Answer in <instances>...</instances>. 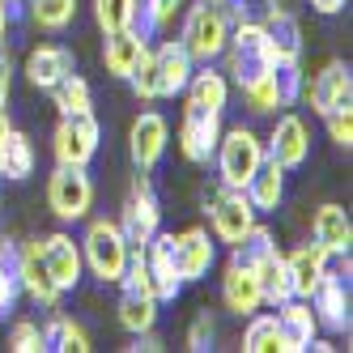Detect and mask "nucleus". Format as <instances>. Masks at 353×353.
<instances>
[{"instance_id": "f257e3e1", "label": "nucleus", "mask_w": 353, "mask_h": 353, "mask_svg": "<svg viewBox=\"0 0 353 353\" xmlns=\"http://www.w3.org/2000/svg\"><path fill=\"white\" fill-rule=\"evenodd\" d=\"M192 68H196V60L183 52V43L179 39H162L154 52L137 64V72L128 77V85H132V94L141 98V103H158V98L183 94Z\"/></svg>"}, {"instance_id": "f03ea898", "label": "nucleus", "mask_w": 353, "mask_h": 353, "mask_svg": "<svg viewBox=\"0 0 353 353\" xmlns=\"http://www.w3.org/2000/svg\"><path fill=\"white\" fill-rule=\"evenodd\" d=\"M225 72H230L234 85H247V81H260L264 72H272L276 56H272V43L264 34L260 21H239V26H230V39H225Z\"/></svg>"}, {"instance_id": "7ed1b4c3", "label": "nucleus", "mask_w": 353, "mask_h": 353, "mask_svg": "<svg viewBox=\"0 0 353 353\" xmlns=\"http://www.w3.org/2000/svg\"><path fill=\"white\" fill-rule=\"evenodd\" d=\"M81 264L90 268V276H98L103 285H119L123 264H128V239H123L115 217H94L85 225L81 239Z\"/></svg>"}, {"instance_id": "20e7f679", "label": "nucleus", "mask_w": 353, "mask_h": 353, "mask_svg": "<svg viewBox=\"0 0 353 353\" xmlns=\"http://www.w3.org/2000/svg\"><path fill=\"white\" fill-rule=\"evenodd\" d=\"M264 141L247 128V123H234V128H221L217 137V149H213V162H217V179L225 188H247V179L260 170L264 162Z\"/></svg>"}, {"instance_id": "39448f33", "label": "nucleus", "mask_w": 353, "mask_h": 353, "mask_svg": "<svg viewBox=\"0 0 353 353\" xmlns=\"http://www.w3.org/2000/svg\"><path fill=\"white\" fill-rule=\"evenodd\" d=\"M225 39H230V21H225V13H221L217 5L200 0V5H192V9L183 13L179 43H183V52H188L196 64H213V60H221Z\"/></svg>"}, {"instance_id": "423d86ee", "label": "nucleus", "mask_w": 353, "mask_h": 353, "mask_svg": "<svg viewBox=\"0 0 353 353\" xmlns=\"http://www.w3.org/2000/svg\"><path fill=\"white\" fill-rule=\"evenodd\" d=\"M205 213H209V221H213V239L217 243H225V247H234L251 225H256V209H251V200H247V192H239V188H225L221 179L213 183V188H205Z\"/></svg>"}, {"instance_id": "0eeeda50", "label": "nucleus", "mask_w": 353, "mask_h": 353, "mask_svg": "<svg viewBox=\"0 0 353 353\" xmlns=\"http://www.w3.org/2000/svg\"><path fill=\"white\" fill-rule=\"evenodd\" d=\"M115 221H119L123 239H128V247H145L162 230V205H158V192H154V183H149L145 170L132 174V188H128V196H123V209H119Z\"/></svg>"}, {"instance_id": "6e6552de", "label": "nucleus", "mask_w": 353, "mask_h": 353, "mask_svg": "<svg viewBox=\"0 0 353 353\" xmlns=\"http://www.w3.org/2000/svg\"><path fill=\"white\" fill-rule=\"evenodd\" d=\"M98 145H103V128H98L94 111H81V115H60L56 137H52L56 166H90V162L98 158Z\"/></svg>"}, {"instance_id": "1a4fd4ad", "label": "nucleus", "mask_w": 353, "mask_h": 353, "mask_svg": "<svg viewBox=\"0 0 353 353\" xmlns=\"http://www.w3.org/2000/svg\"><path fill=\"white\" fill-rule=\"evenodd\" d=\"M47 209L60 221H81L94 209V179L85 174V166H56L47 179Z\"/></svg>"}, {"instance_id": "9d476101", "label": "nucleus", "mask_w": 353, "mask_h": 353, "mask_svg": "<svg viewBox=\"0 0 353 353\" xmlns=\"http://www.w3.org/2000/svg\"><path fill=\"white\" fill-rule=\"evenodd\" d=\"M302 98L311 103V111L323 119L332 111H349L353 107V72L345 60H327L311 81H302Z\"/></svg>"}, {"instance_id": "9b49d317", "label": "nucleus", "mask_w": 353, "mask_h": 353, "mask_svg": "<svg viewBox=\"0 0 353 353\" xmlns=\"http://www.w3.org/2000/svg\"><path fill=\"white\" fill-rule=\"evenodd\" d=\"M221 137V111H205L196 103H183V119H179V154L192 166H209L213 149Z\"/></svg>"}, {"instance_id": "f8f14e48", "label": "nucleus", "mask_w": 353, "mask_h": 353, "mask_svg": "<svg viewBox=\"0 0 353 353\" xmlns=\"http://www.w3.org/2000/svg\"><path fill=\"white\" fill-rule=\"evenodd\" d=\"M170 256H174L179 281L196 285V281L209 276V268L217 260V239L209 230H200V225H192V230H183V234H170Z\"/></svg>"}, {"instance_id": "ddd939ff", "label": "nucleus", "mask_w": 353, "mask_h": 353, "mask_svg": "<svg viewBox=\"0 0 353 353\" xmlns=\"http://www.w3.org/2000/svg\"><path fill=\"white\" fill-rule=\"evenodd\" d=\"M311 311L319 319V327H327V332H349V264L341 272L327 268L315 290H311Z\"/></svg>"}, {"instance_id": "4468645a", "label": "nucleus", "mask_w": 353, "mask_h": 353, "mask_svg": "<svg viewBox=\"0 0 353 353\" xmlns=\"http://www.w3.org/2000/svg\"><path fill=\"white\" fill-rule=\"evenodd\" d=\"M264 154L276 162V166H285V170H302L311 158V128L302 123V115H281L272 123V132L264 141Z\"/></svg>"}, {"instance_id": "2eb2a0df", "label": "nucleus", "mask_w": 353, "mask_h": 353, "mask_svg": "<svg viewBox=\"0 0 353 353\" xmlns=\"http://www.w3.org/2000/svg\"><path fill=\"white\" fill-rule=\"evenodd\" d=\"M166 141H170V123H166V115H158V111H141V115L132 119V128H128V158H132V166L149 174V170L162 162Z\"/></svg>"}, {"instance_id": "dca6fc26", "label": "nucleus", "mask_w": 353, "mask_h": 353, "mask_svg": "<svg viewBox=\"0 0 353 353\" xmlns=\"http://www.w3.org/2000/svg\"><path fill=\"white\" fill-rule=\"evenodd\" d=\"M39 256H43V268L52 272V281H56L64 294L81 285L85 264H81V243H72V234L56 230V234L39 239Z\"/></svg>"}, {"instance_id": "f3484780", "label": "nucleus", "mask_w": 353, "mask_h": 353, "mask_svg": "<svg viewBox=\"0 0 353 353\" xmlns=\"http://www.w3.org/2000/svg\"><path fill=\"white\" fill-rule=\"evenodd\" d=\"M276 311V336H281V353H307L311 341L319 336V319L307 298H285Z\"/></svg>"}, {"instance_id": "a211bd4d", "label": "nucleus", "mask_w": 353, "mask_h": 353, "mask_svg": "<svg viewBox=\"0 0 353 353\" xmlns=\"http://www.w3.org/2000/svg\"><path fill=\"white\" fill-rule=\"evenodd\" d=\"M264 34L272 43V56L276 64H290L302 60V21L285 9V0H264Z\"/></svg>"}, {"instance_id": "6ab92c4d", "label": "nucleus", "mask_w": 353, "mask_h": 353, "mask_svg": "<svg viewBox=\"0 0 353 353\" xmlns=\"http://www.w3.org/2000/svg\"><path fill=\"white\" fill-rule=\"evenodd\" d=\"M17 285H21V294H30V302H39L43 311L60 307V298H64V290L52 281V272L43 268V256H39V239L21 247V260H17Z\"/></svg>"}, {"instance_id": "aec40b11", "label": "nucleus", "mask_w": 353, "mask_h": 353, "mask_svg": "<svg viewBox=\"0 0 353 353\" xmlns=\"http://www.w3.org/2000/svg\"><path fill=\"white\" fill-rule=\"evenodd\" d=\"M68 72H77V60H72V52L64 43H39L34 52L26 56V81L34 90H52L60 85Z\"/></svg>"}, {"instance_id": "412c9836", "label": "nucleus", "mask_w": 353, "mask_h": 353, "mask_svg": "<svg viewBox=\"0 0 353 353\" xmlns=\"http://www.w3.org/2000/svg\"><path fill=\"white\" fill-rule=\"evenodd\" d=\"M145 264H149V281H154V298L158 302H174L183 294V281L174 272V256H170V234L158 230L145 243Z\"/></svg>"}, {"instance_id": "4be33fe9", "label": "nucleus", "mask_w": 353, "mask_h": 353, "mask_svg": "<svg viewBox=\"0 0 353 353\" xmlns=\"http://www.w3.org/2000/svg\"><path fill=\"white\" fill-rule=\"evenodd\" d=\"M145 56H149V43H145L132 26H128V30H111L107 43H103V64H107L111 77H119V81H128Z\"/></svg>"}, {"instance_id": "5701e85b", "label": "nucleus", "mask_w": 353, "mask_h": 353, "mask_svg": "<svg viewBox=\"0 0 353 353\" xmlns=\"http://www.w3.org/2000/svg\"><path fill=\"white\" fill-rule=\"evenodd\" d=\"M221 302H225V311H234V315H243V319H247L251 311H260L264 298H260L256 268L225 264V272H221Z\"/></svg>"}, {"instance_id": "b1692460", "label": "nucleus", "mask_w": 353, "mask_h": 353, "mask_svg": "<svg viewBox=\"0 0 353 353\" xmlns=\"http://www.w3.org/2000/svg\"><path fill=\"white\" fill-rule=\"evenodd\" d=\"M311 234L315 243L327 251V256H349V243H353V221L341 205H319L311 217Z\"/></svg>"}, {"instance_id": "393cba45", "label": "nucleus", "mask_w": 353, "mask_h": 353, "mask_svg": "<svg viewBox=\"0 0 353 353\" xmlns=\"http://www.w3.org/2000/svg\"><path fill=\"white\" fill-rule=\"evenodd\" d=\"M183 94H188V103L205 107V111H225V103H230V77L213 64H196Z\"/></svg>"}, {"instance_id": "a878e982", "label": "nucleus", "mask_w": 353, "mask_h": 353, "mask_svg": "<svg viewBox=\"0 0 353 353\" xmlns=\"http://www.w3.org/2000/svg\"><path fill=\"white\" fill-rule=\"evenodd\" d=\"M285 166H276L272 158H264L260 162V170L256 174H251V179H247V200H251V209H256V213H276V209H281V200H285Z\"/></svg>"}, {"instance_id": "bb28decb", "label": "nucleus", "mask_w": 353, "mask_h": 353, "mask_svg": "<svg viewBox=\"0 0 353 353\" xmlns=\"http://www.w3.org/2000/svg\"><path fill=\"white\" fill-rule=\"evenodd\" d=\"M327 251L319 247V243H302V247H294L290 256H285V264H290V285H294V298H311V290H315V281L327 272Z\"/></svg>"}, {"instance_id": "cd10ccee", "label": "nucleus", "mask_w": 353, "mask_h": 353, "mask_svg": "<svg viewBox=\"0 0 353 353\" xmlns=\"http://www.w3.org/2000/svg\"><path fill=\"white\" fill-rule=\"evenodd\" d=\"M21 21L47 34H64L77 21V0H21Z\"/></svg>"}, {"instance_id": "c85d7f7f", "label": "nucleus", "mask_w": 353, "mask_h": 353, "mask_svg": "<svg viewBox=\"0 0 353 353\" xmlns=\"http://www.w3.org/2000/svg\"><path fill=\"white\" fill-rule=\"evenodd\" d=\"M34 162H39V154H34V141H30L26 132L13 128L5 141H0V179H9V183L30 179V174H34Z\"/></svg>"}, {"instance_id": "c756f323", "label": "nucleus", "mask_w": 353, "mask_h": 353, "mask_svg": "<svg viewBox=\"0 0 353 353\" xmlns=\"http://www.w3.org/2000/svg\"><path fill=\"white\" fill-rule=\"evenodd\" d=\"M43 327V349H60V353H90V336H85V327L81 323H72L60 307H52V315H47Z\"/></svg>"}, {"instance_id": "7c9ffc66", "label": "nucleus", "mask_w": 353, "mask_h": 353, "mask_svg": "<svg viewBox=\"0 0 353 353\" xmlns=\"http://www.w3.org/2000/svg\"><path fill=\"white\" fill-rule=\"evenodd\" d=\"M256 281H260V298L264 307H281L285 298H294V285H290V264L281 251H268V256L256 264Z\"/></svg>"}, {"instance_id": "2f4dec72", "label": "nucleus", "mask_w": 353, "mask_h": 353, "mask_svg": "<svg viewBox=\"0 0 353 353\" xmlns=\"http://www.w3.org/2000/svg\"><path fill=\"white\" fill-rule=\"evenodd\" d=\"M158 307L162 302L154 298V294H128L123 290L119 294V307H115V315H119V327L123 332H149V327H158Z\"/></svg>"}, {"instance_id": "473e14b6", "label": "nucleus", "mask_w": 353, "mask_h": 353, "mask_svg": "<svg viewBox=\"0 0 353 353\" xmlns=\"http://www.w3.org/2000/svg\"><path fill=\"white\" fill-rule=\"evenodd\" d=\"M183 13V0H137V21H132V30L149 43V39H158L166 26H174V17Z\"/></svg>"}, {"instance_id": "72a5a7b5", "label": "nucleus", "mask_w": 353, "mask_h": 353, "mask_svg": "<svg viewBox=\"0 0 353 353\" xmlns=\"http://www.w3.org/2000/svg\"><path fill=\"white\" fill-rule=\"evenodd\" d=\"M52 94V107L60 115H81V111H94V94H90V81L81 77V72H68V77L60 85L47 90Z\"/></svg>"}, {"instance_id": "f704fd0d", "label": "nucleus", "mask_w": 353, "mask_h": 353, "mask_svg": "<svg viewBox=\"0 0 353 353\" xmlns=\"http://www.w3.org/2000/svg\"><path fill=\"white\" fill-rule=\"evenodd\" d=\"M243 349L247 353H276L281 336H276V311H251L243 327Z\"/></svg>"}, {"instance_id": "c9c22d12", "label": "nucleus", "mask_w": 353, "mask_h": 353, "mask_svg": "<svg viewBox=\"0 0 353 353\" xmlns=\"http://www.w3.org/2000/svg\"><path fill=\"white\" fill-rule=\"evenodd\" d=\"M268 251H276V239H272V230H268V225H251V230L230 247V264H243V268H256L264 256H268Z\"/></svg>"}, {"instance_id": "e433bc0d", "label": "nucleus", "mask_w": 353, "mask_h": 353, "mask_svg": "<svg viewBox=\"0 0 353 353\" xmlns=\"http://www.w3.org/2000/svg\"><path fill=\"white\" fill-rule=\"evenodd\" d=\"M276 68V64H272ZM243 90V103H247V111L251 115H272V111H285L281 107V94H276V81H272V72H264L260 81H247V85H239Z\"/></svg>"}, {"instance_id": "4c0bfd02", "label": "nucleus", "mask_w": 353, "mask_h": 353, "mask_svg": "<svg viewBox=\"0 0 353 353\" xmlns=\"http://www.w3.org/2000/svg\"><path fill=\"white\" fill-rule=\"evenodd\" d=\"M90 5H94V21H98L103 34L128 30L137 21V0H90Z\"/></svg>"}, {"instance_id": "58836bf2", "label": "nucleus", "mask_w": 353, "mask_h": 353, "mask_svg": "<svg viewBox=\"0 0 353 353\" xmlns=\"http://www.w3.org/2000/svg\"><path fill=\"white\" fill-rule=\"evenodd\" d=\"M119 285L128 294H154V281H149V264H145V247H128V264H123Z\"/></svg>"}, {"instance_id": "ea45409f", "label": "nucleus", "mask_w": 353, "mask_h": 353, "mask_svg": "<svg viewBox=\"0 0 353 353\" xmlns=\"http://www.w3.org/2000/svg\"><path fill=\"white\" fill-rule=\"evenodd\" d=\"M272 81H276V94H281V107L290 111V107H298V98H302V64L298 60H290V64H276L272 68Z\"/></svg>"}, {"instance_id": "a19ab883", "label": "nucleus", "mask_w": 353, "mask_h": 353, "mask_svg": "<svg viewBox=\"0 0 353 353\" xmlns=\"http://www.w3.org/2000/svg\"><path fill=\"white\" fill-rule=\"evenodd\" d=\"M9 349L13 353H43V327L30 319H17L9 327Z\"/></svg>"}, {"instance_id": "79ce46f5", "label": "nucleus", "mask_w": 353, "mask_h": 353, "mask_svg": "<svg viewBox=\"0 0 353 353\" xmlns=\"http://www.w3.org/2000/svg\"><path fill=\"white\" fill-rule=\"evenodd\" d=\"M213 341H217V323H213L209 311H200V315L192 319V327H188V349H192V353H209Z\"/></svg>"}, {"instance_id": "37998d69", "label": "nucleus", "mask_w": 353, "mask_h": 353, "mask_svg": "<svg viewBox=\"0 0 353 353\" xmlns=\"http://www.w3.org/2000/svg\"><path fill=\"white\" fill-rule=\"evenodd\" d=\"M323 123H327V137H332L341 149H349V145H353V107H349V111H332V115H323Z\"/></svg>"}, {"instance_id": "c03bdc74", "label": "nucleus", "mask_w": 353, "mask_h": 353, "mask_svg": "<svg viewBox=\"0 0 353 353\" xmlns=\"http://www.w3.org/2000/svg\"><path fill=\"white\" fill-rule=\"evenodd\" d=\"M21 298V285H17V272L13 268H0V315H9Z\"/></svg>"}, {"instance_id": "a18cd8bd", "label": "nucleus", "mask_w": 353, "mask_h": 353, "mask_svg": "<svg viewBox=\"0 0 353 353\" xmlns=\"http://www.w3.org/2000/svg\"><path fill=\"white\" fill-rule=\"evenodd\" d=\"M9 94H13V56H9V47L0 43V107L9 103Z\"/></svg>"}, {"instance_id": "49530a36", "label": "nucleus", "mask_w": 353, "mask_h": 353, "mask_svg": "<svg viewBox=\"0 0 353 353\" xmlns=\"http://www.w3.org/2000/svg\"><path fill=\"white\" fill-rule=\"evenodd\" d=\"M128 349H132V353H141V349H145V353H158V349H162V336L154 332V327H149V332H137V336H132Z\"/></svg>"}, {"instance_id": "de8ad7c7", "label": "nucleus", "mask_w": 353, "mask_h": 353, "mask_svg": "<svg viewBox=\"0 0 353 353\" xmlns=\"http://www.w3.org/2000/svg\"><path fill=\"white\" fill-rule=\"evenodd\" d=\"M311 5H315V13H341L349 0H311Z\"/></svg>"}, {"instance_id": "09e8293b", "label": "nucleus", "mask_w": 353, "mask_h": 353, "mask_svg": "<svg viewBox=\"0 0 353 353\" xmlns=\"http://www.w3.org/2000/svg\"><path fill=\"white\" fill-rule=\"evenodd\" d=\"M5 34H9V26H5V13H0V43H5Z\"/></svg>"}, {"instance_id": "8fccbe9b", "label": "nucleus", "mask_w": 353, "mask_h": 353, "mask_svg": "<svg viewBox=\"0 0 353 353\" xmlns=\"http://www.w3.org/2000/svg\"><path fill=\"white\" fill-rule=\"evenodd\" d=\"M209 5H221V0H209Z\"/></svg>"}]
</instances>
